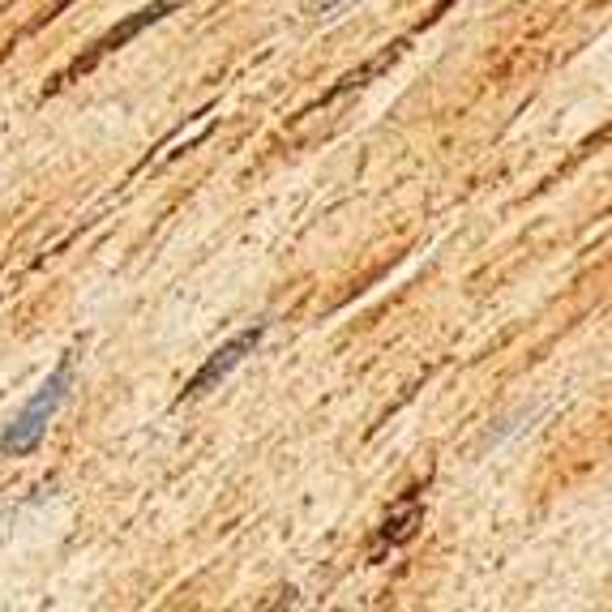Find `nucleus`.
<instances>
[{
	"label": "nucleus",
	"instance_id": "nucleus-4",
	"mask_svg": "<svg viewBox=\"0 0 612 612\" xmlns=\"http://www.w3.org/2000/svg\"><path fill=\"white\" fill-rule=\"evenodd\" d=\"M334 5H343V0H313V9H321V13H330Z\"/></svg>",
	"mask_w": 612,
	"mask_h": 612
},
{
	"label": "nucleus",
	"instance_id": "nucleus-2",
	"mask_svg": "<svg viewBox=\"0 0 612 612\" xmlns=\"http://www.w3.org/2000/svg\"><path fill=\"white\" fill-rule=\"evenodd\" d=\"M262 334H266V326H253V330H244V334H236V339H232V343H223L219 351H214V356L206 360V369H202V373H197V377H193V386L185 390V394H189V399H197V394H206V390H214V386H219V381H223L227 373H232V369H236V364H240L244 356H249V351H253L257 343H262Z\"/></svg>",
	"mask_w": 612,
	"mask_h": 612
},
{
	"label": "nucleus",
	"instance_id": "nucleus-1",
	"mask_svg": "<svg viewBox=\"0 0 612 612\" xmlns=\"http://www.w3.org/2000/svg\"><path fill=\"white\" fill-rule=\"evenodd\" d=\"M69 386H73V356H65L56 364V373L43 381L39 386V394L30 399L18 416H13V424L5 428V437H0V450L5 454H30L39 446V437H43V428H48V420L60 411V403H65V394H69Z\"/></svg>",
	"mask_w": 612,
	"mask_h": 612
},
{
	"label": "nucleus",
	"instance_id": "nucleus-3",
	"mask_svg": "<svg viewBox=\"0 0 612 612\" xmlns=\"http://www.w3.org/2000/svg\"><path fill=\"white\" fill-rule=\"evenodd\" d=\"M172 5H176V0H155V5H150V9H142V13H137L133 22H125V26H120V30H112V35H107V39L99 43V52H112V48H120V43H125V39H133V35H137V30H142V26L159 22L163 13L172 9Z\"/></svg>",
	"mask_w": 612,
	"mask_h": 612
}]
</instances>
